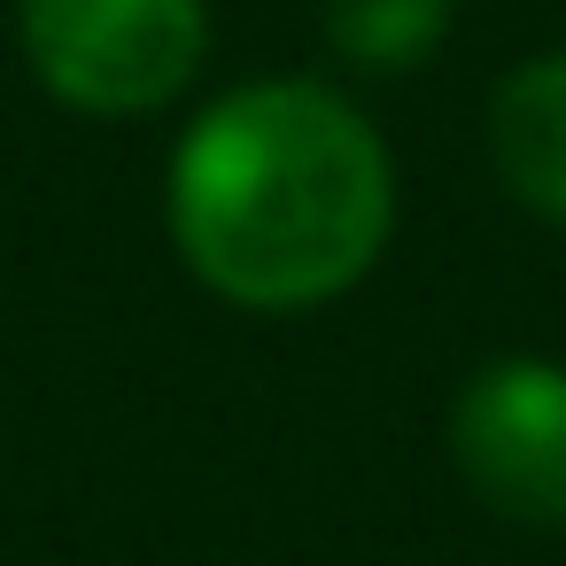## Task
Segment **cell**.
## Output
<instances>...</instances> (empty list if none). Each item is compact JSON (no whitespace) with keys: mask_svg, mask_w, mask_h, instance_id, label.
<instances>
[{"mask_svg":"<svg viewBox=\"0 0 566 566\" xmlns=\"http://www.w3.org/2000/svg\"><path fill=\"white\" fill-rule=\"evenodd\" d=\"M396 148L326 78H249L171 148L179 264L249 318H303L365 287L396 241Z\"/></svg>","mask_w":566,"mask_h":566,"instance_id":"cell-1","label":"cell"},{"mask_svg":"<svg viewBox=\"0 0 566 566\" xmlns=\"http://www.w3.org/2000/svg\"><path fill=\"white\" fill-rule=\"evenodd\" d=\"M17 48L78 117L171 109L210 63V0H17Z\"/></svg>","mask_w":566,"mask_h":566,"instance_id":"cell-2","label":"cell"},{"mask_svg":"<svg viewBox=\"0 0 566 566\" xmlns=\"http://www.w3.org/2000/svg\"><path fill=\"white\" fill-rule=\"evenodd\" d=\"M458 481L512 527L566 535V365L543 349L481 357L442 411Z\"/></svg>","mask_w":566,"mask_h":566,"instance_id":"cell-3","label":"cell"},{"mask_svg":"<svg viewBox=\"0 0 566 566\" xmlns=\"http://www.w3.org/2000/svg\"><path fill=\"white\" fill-rule=\"evenodd\" d=\"M481 148L504 202L566 233V48H535L489 86Z\"/></svg>","mask_w":566,"mask_h":566,"instance_id":"cell-4","label":"cell"},{"mask_svg":"<svg viewBox=\"0 0 566 566\" xmlns=\"http://www.w3.org/2000/svg\"><path fill=\"white\" fill-rule=\"evenodd\" d=\"M465 0H318V32L357 78H411L442 55Z\"/></svg>","mask_w":566,"mask_h":566,"instance_id":"cell-5","label":"cell"}]
</instances>
